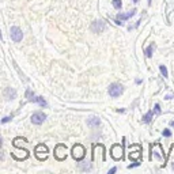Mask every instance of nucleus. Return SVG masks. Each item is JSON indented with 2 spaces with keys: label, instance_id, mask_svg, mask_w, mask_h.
<instances>
[{
  "label": "nucleus",
  "instance_id": "obj_8",
  "mask_svg": "<svg viewBox=\"0 0 174 174\" xmlns=\"http://www.w3.org/2000/svg\"><path fill=\"white\" fill-rule=\"evenodd\" d=\"M140 157H142V147H140L139 144H133V146H131L129 159H135V161H139Z\"/></svg>",
  "mask_w": 174,
  "mask_h": 174
},
{
  "label": "nucleus",
  "instance_id": "obj_25",
  "mask_svg": "<svg viewBox=\"0 0 174 174\" xmlns=\"http://www.w3.org/2000/svg\"><path fill=\"white\" fill-rule=\"evenodd\" d=\"M170 125H172V127H174V121H172V123H170Z\"/></svg>",
  "mask_w": 174,
  "mask_h": 174
},
{
  "label": "nucleus",
  "instance_id": "obj_2",
  "mask_svg": "<svg viewBox=\"0 0 174 174\" xmlns=\"http://www.w3.org/2000/svg\"><path fill=\"white\" fill-rule=\"evenodd\" d=\"M84 155H86V150H84V147L82 144H75L72 147V158L75 161H82L84 158Z\"/></svg>",
  "mask_w": 174,
  "mask_h": 174
},
{
  "label": "nucleus",
  "instance_id": "obj_11",
  "mask_svg": "<svg viewBox=\"0 0 174 174\" xmlns=\"http://www.w3.org/2000/svg\"><path fill=\"white\" fill-rule=\"evenodd\" d=\"M103 30H105V22H103V21H94L91 23V31L102 33Z\"/></svg>",
  "mask_w": 174,
  "mask_h": 174
},
{
  "label": "nucleus",
  "instance_id": "obj_12",
  "mask_svg": "<svg viewBox=\"0 0 174 174\" xmlns=\"http://www.w3.org/2000/svg\"><path fill=\"white\" fill-rule=\"evenodd\" d=\"M3 95H4V98L7 101H10V99H14L16 97V91L11 87H7V88H4V91H3Z\"/></svg>",
  "mask_w": 174,
  "mask_h": 174
},
{
  "label": "nucleus",
  "instance_id": "obj_26",
  "mask_svg": "<svg viewBox=\"0 0 174 174\" xmlns=\"http://www.w3.org/2000/svg\"><path fill=\"white\" fill-rule=\"evenodd\" d=\"M139 2V0H133V3H138Z\"/></svg>",
  "mask_w": 174,
  "mask_h": 174
},
{
  "label": "nucleus",
  "instance_id": "obj_24",
  "mask_svg": "<svg viewBox=\"0 0 174 174\" xmlns=\"http://www.w3.org/2000/svg\"><path fill=\"white\" fill-rule=\"evenodd\" d=\"M174 97V94H169V95H166V99H172Z\"/></svg>",
  "mask_w": 174,
  "mask_h": 174
},
{
  "label": "nucleus",
  "instance_id": "obj_13",
  "mask_svg": "<svg viewBox=\"0 0 174 174\" xmlns=\"http://www.w3.org/2000/svg\"><path fill=\"white\" fill-rule=\"evenodd\" d=\"M99 124H101V120H99V117H90L87 120V125L90 128H97V127H99Z\"/></svg>",
  "mask_w": 174,
  "mask_h": 174
},
{
  "label": "nucleus",
  "instance_id": "obj_27",
  "mask_svg": "<svg viewBox=\"0 0 174 174\" xmlns=\"http://www.w3.org/2000/svg\"><path fill=\"white\" fill-rule=\"evenodd\" d=\"M148 4H151V0H148Z\"/></svg>",
  "mask_w": 174,
  "mask_h": 174
},
{
  "label": "nucleus",
  "instance_id": "obj_6",
  "mask_svg": "<svg viewBox=\"0 0 174 174\" xmlns=\"http://www.w3.org/2000/svg\"><path fill=\"white\" fill-rule=\"evenodd\" d=\"M112 157L113 159H116V161H121V159L124 158V147L120 146V144H114L112 147Z\"/></svg>",
  "mask_w": 174,
  "mask_h": 174
},
{
  "label": "nucleus",
  "instance_id": "obj_21",
  "mask_svg": "<svg viewBox=\"0 0 174 174\" xmlns=\"http://www.w3.org/2000/svg\"><path fill=\"white\" fill-rule=\"evenodd\" d=\"M163 136L165 138H170V136H172V132H170V129H163Z\"/></svg>",
  "mask_w": 174,
  "mask_h": 174
},
{
  "label": "nucleus",
  "instance_id": "obj_17",
  "mask_svg": "<svg viewBox=\"0 0 174 174\" xmlns=\"http://www.w3.org/2000/svg\"><path fill=\"white\" fill-rule=\"evenodd\" d=\"M154 45H150L148 48H147V49H146V56L147 57H151V56H153V52H154Z\"/></svg>",
  "mask_w": 174,
  "mask_h": 174
},
{
  "label": "nucleus",
  "instance_id": "obj_19",
  "mask_svg": "<svg viewBox=\"0 0 174 174\" xmlns=\"http://www.w3.org/2000/svg\"><path fill=\"white\" fill-rule=\"evenodd\" d=\"M159 69H161V72H162V75H163V78H167V76H169L167 68H166L165 65H159Z\"/></svg>",
  "mask_w": 174,
  "mask_h": 174
},
{
  "label": "nucleus",
  "instance_id": "obj_15",
  "mask_svg": "<svg viewBox=\"0 0 174 174\" xmlns=\"http://www.w3.org/2000/svg\"><path fill=\"white\" fill-rule=\"evenodd\" d=\"M31 101H33V102L40 103V105H41L42 108H45V106H46V101H45V99H44L42 97H34V98L31 99Z\"/></svg>",
  "mask_w": 174,
  "mask_h": 174
},
{
  "label": "nucleus",
  "instance_id": "obj_7",
  "mask_svg": "<svg viewBox=\"0 0 174 174\" xmlns=\"http://www.w3.org/2000/svg\"><path fill=\"white\" fill-rule=\"evenodd\" d=\"M10 35H11V40H12L14 42H21L22 37H23L22 30L18 27V26H12V27L10 29Z\"/></svg>",
  "mask_w": 174,
  "mask_h": 174
},
{
  "label": "nucleus",
  "instance_id": "obj_18",
  "mask_svg": "<svg viewBox=\"0 0 174 174\" xmlns=\"http://www.w3.org/2000/svg\"><path fill=\"white\" fill-rule=\"evenodd\" d=\"M26 98H27L29 101H31V99L34 98V92H33L30 88H27V90H26Z\"/></svg>",
  "mask_w": 174,
  "mask_h": 174
},
{
  "label": "nucleus",
  "instance_id": "obj_10",
  "mask_svg": "<svg viewBox=\"0 0 174 174\" xmlns=\"http://www.w3.org/2000/svg\"><path fill=\"white\" fill-rule=\"evenodd\" d=\"M135 14H136V10H131L127 14H118V15L116 16V23L123 25V21H127V19H129V18H132Z\"/></svg>",
  "mask_w": 174,
  "mask_h": 174
},
{
  "label": "nucleus",
  "instance_id": "obj_9",
  "mask_svg": "<svg viewBox=\"0 0 174 174\" xmlns=\"http://www.w3.org/2000/svg\"><path fill=\"white\" fill-rule=\"evenodd\" d=\"M45 118H46V114L44 112H35V113H33V116H31V123L40 125L45 121Z\"/></svg>",
  "mask_w": 174,
  "mask_h": 174
},
{
  "label": "nucleus",
  "instance_id": "obj_14",
  "mask_svg": "<svg viewBox=\"0 0 174 174\" xmlns=\"http://www.w3.org/2000/svg\"><path fill=\"white\" fill-rule=\"evenodd\" d=\"M153 110H148V112H147L146 114H144L143 116V123H146V124H148V123H151V120H153Z\"/></svg>",
  "mask_w": 174,
  "mask_h": 174
},
{
  "label": "nucleus",
  "instance_id": "obj_5",
  "mask_svg": "<svg viewBox=\"0 0 174 174\" xmlns=\"http://www.w3.org/2000/svg\"><path fill=\"white\" fill-rule=\"evenodd\" d=\"M35 157H37V159H40V161H45L48 158V147L45 144H38V146L35 147Z\"/></svg>",
  "mask_w": 174,
  "mask_h": 174
},
{
  "label": "nucleus",
  "instance_id": "obj_28",
  "mask_svg": "<svg viewBox=\"0 0 174 174\" xmlns=\"http://www.w3.org/2000/svg\"><path fill=\"white\" fill-rule=\"evenodd\" d=\"M173 170H174V163H173Z\"/></svg>",
  "mask_w": 174,
  "mask_h": 174
},
{
  "label": "nucleus",
  "instance_id": "obj_23",
  "mask_svg": "<svg viewBox=\"0 0 174 174\" xmlns=\"http://www.w3.org/2000/svg\"><path fill=\"white\" fill-rule=\"evenodd\" d=\"M116 170H117L116 167H113V169H110V170H109V174H113V173H116Z\"/></svg>",
  "mask_w": 174,
  "mask_h": 174
},
{
  "label": "nucleus",
  "instance_id": "obj_4",
  "mask_svg": "<svg viewBox=\"0 0 174 174\" xmlns=\"http://www.w3.org/2000/svg\"><path fill=\"white\" fill-rule=\"evenodd\" d=\"M54 158H56L57 161H64L67 158V147L64 144H57V146L54 147Z\"/></svg>",
  "mask_w": 174,
  "mask_h": 174
},
{
  "label": "nucleus",
  "instance_id": "obj_16",
  "mask_svg": "<svg viewBox=\"0 0 174 174\" xmlns=\"http://www.w3.org/2000/svg\"><path fill=\"white\" fill-rule=\"evenodd\" d=\"M112 3H113V7L116 10H120L121 7H123V3H121V0H112Z\"/></svg>",
  "mask_w": 174,
  "mask_h": 174
},
{
  "label": "nucleus",
  "instance_id": "obj_3",
  "mask_svg": "<svg viewBox=\"0 0 174 174\" xmlns=\"http://www.w3.org/2000/svg\"><path fill=\"white\" fill-rule=\"evenodd\" d=\"M123 91H124V87L121 86L120 83H112L109 86V95L112 98H117V97H120L121 94H123Z\"/></svg>",
  "mask_w": 174,
  "mask_h": 174
},
{
  "label": "nucleus",
  "instance_id": "obj_22",
  "mask_svg": "<svg viewBox=\"0 0 174 174\" xmlns=\"http://www.w3.org/2000/svg\"><path fill=\"white\" fill-rule=\"evenodd\" d=\"M11 118H12V117H4V118L2 120V123H3V124H6L7 121H10V120H11Z\"/></svg>",
  "mask_w": 174,
  "mask_h": 174
},
{
  "label": "nucleus",
  "instance_id": "obj_1",
  "mask_svg": "<svg viewBox=\"0 0 174 174\" xmlns=\"http://www.w3.org/2000/svg\"><path fill=\"white\" fill-rule=\"evenodd\" d=\"M153 159H159L163 163L166 162V155L163 153L161 143H154L150 146V161H153Z\"/></svg>",
  "mask_w": 174,
  "mask_h": 174
},
{
  "label": "nucleus",
  "instance_id": "obj_20",
  "mask_svg": "<svg viewBox=\"0 0 174 174\" xmlns=\"http://www.w3.org/2000/svg\"><path fill=\"white\" fill-rule=\"evenodd\" d=\"M154 112L157 113V114H161V106H159V103H155V106H154Z\"/></svg>",
  "mask_w": 174,
  "mask_h": 174
}]
</instances>
